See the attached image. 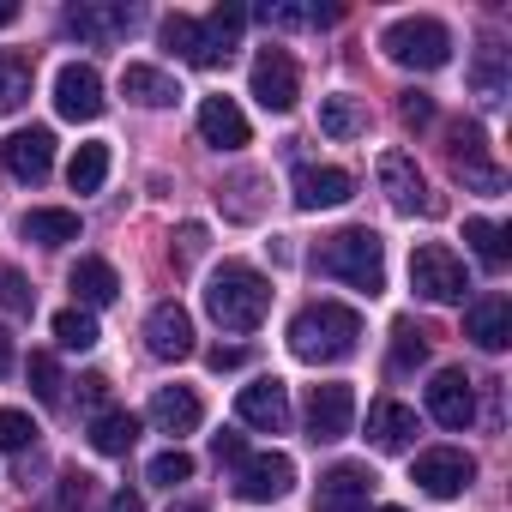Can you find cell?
<instances>
[{"label":"cell","mask_w":512,"mask_h":512,"mask_svg":"<svg viewBox=\"0 0 512 512\" xmlns=\"http://www.w3.org/2000/svg\"><path fill=\"white\" fill-rule=\"evenodd\" d=\"M55 109L67 121H97L103 115V79H97V67H85V61L61 67L55 73Z\"/></svg>","instance_id":"cell-15"},{"label":"cell","mask_w":512,"mask_h":512,"mask_svg":"<svg viewBox=\"0 0 512 512\" xmlns=\"http://www.w3.org/2000/svg\"><path fill=\"white\" fill-rule=\"evenodd\" d=\"M296 488V464L284 452H253L235 464V494L241 500H284Z\"/></svg>","instance_id":"cell-10"},{"label":"cell","mask_w":512,"mask_h":512,"mask_svg":"<svg viewBox=\"0 0 512 512\" xmlns=\"http://www.w3.org/2000/svg\"><path fill=\"white\" fill-rule=\"evenodd\" d=\"M0 169H7L13 181H49V169H55V133L49 127H19L7 145H0Z\"/></svg>","instance_id":"cell-9"},{"label":"cell","mask_w":512,"mask_h":512,"mask_svg":"<svg viewBox=\"0 0 512 512\" xmlns=\"http://www.w3.org/2000/svg\"><path fill=\"white\" fill-rule=\"evenodd\" d=\"M314 266H320L326 278L362 290V296H380V290H386V241H380L374 229H338V235L320 241Z\"/></svg>","instance_id":"cell-3"},{"label":"cell","mask_w":512,"mask_h":512,"mask_svg":"<svg viewBox=\"0 0 512 512\" xmlns=\"http://www.w3.org/2000/svg\"><path fill=\"white\" fill-rule=\"evenodd\" d=\"M356 193V175L350 169H332V163H302L296 169V205L302 211H332Z\"/></svg>","instance_id":"cell-17"},{"label":"cell","mask_w":512,"mask_h":512,"mask_svg":"<svg viewBox=\"0 0 512 512\" xmlns=\"http://www.w3.org/2000/svg\"><path fill=\"white\" fill-rule=\"evenodd\" d=\"M235 416L247 428H260V434H284L290 428V392H284V380H253V386H241L235 392Z\"/></svg>","instance_id":"cell-12"},{"label":"cell","mask_w":512,"mask_h":512,"mask_svg":"<svg viewBox=\"0 0 512 512\" xmlns=\"http://www.w3.org/2000/svg\"><path fill=\"white\" fill-rule=\"evenodd\" d=\"M151 422H157L163 434H193V428L205 422V404H199L187 386H157V398H151Z\"/></svg>","instance_id":"cell-23"},{"label":"cell","mask_w":512,"mask_h":512,"mask_svg":"<svg viewBox=\"0 0 512 512\" xmlns=\"http://www.w3.org/2000/svg\"><path fill=\"white\" fill-rule=\"evenodd\" d=\"M67 31L85 43H115L133 31V7H121V0H79V7H67Z\"/></svg>","instance_id":"cell-16"},{"label":"cell","mask_w":512,"mask_h":512,"mask_svg":"<svg viewBox=\"0 0 512 512\" xmlns=\"http://www.w3.org/2000/svg\"><path fill=\"white\" fill-rule=\"evenodd\" d=\"M205 362H211V368L223 374V368H241V362H247V350H241V344H217V350H211Z\"/></svg>","instance_id":"cell-46"},{"label":"cell","mask_w":512,"mask_h":512,"mask_svg":"<svg viewBox=\"0 0 512 512\" xmlns=\"http://www.w3.org/2000/svg\"><path fill=\"white\" fill-rule=\"evenodd\" d=\"M260 19L278 25V31H302V25H332L338 13H332V7H296V0H266Z\"/></svg>","instance_id":"cell-33"},{"label":"cell","mask_w":512,"mask_h":512,"mask_svg":"<svg viewBox=\"0 0 512 512\" xmlns=\"http://www.w3.org/2000/svg\"><path fill=\"white\" fill-rule=\"evenodd\" d=\"M374 470L368 464H332L320 476V494H314V512H368L374 506Z\"/></svg>","instance_id":"cell-8"},{"label":"cell","mask_w":512,"mask_h":512,"mask_svg":"<svg viewBox=\"0 0 512 512\" xmlns=\"http://www.w3.org/2000/svg\"><path fill=\"white\" fill-rule=\"evenodd\" d=\"M67 290L79 296V308L91 314V308H109L115 296H121V278H115V266L109 260H79L73 272H67Z\"/></svg>","instance_id":"cell-22"},{"label":"cell","mask_w":512,"mask_h":512,"mask_svg":"<svg viewBox=\"0 0 512 512\" xmlns=\"http://www.w3.org/2000/svg\"><path fill=\"white\" fill-rule=\"evenodd\" d=\"M199 133L211 151H241L253 133H247V115L235 109V97H205L199 103Z\"/></svg>","instance_id":"cell-20"},{"label":"cell","mask_w":512,"mask_h":512,"mask_svg":"<svg viewBox=\"0 0 512 512\" xmlns=\"http://www.w3.org/2000/svg\"><path fill=\"white\" fill-rule=\"evenodd\" d=\"M416 362H428V338L416 332V320H398V326H392V368L404 374V368H416Z\"/></svg>","instance_id":"cell-36"},{"label":"cell","mask_w":512,"mask_h":512,"mask_svg":"<svg viewBox=\"0 0 512 512\" xmlns=\"http://www.w3.org/2000/svg\"><path fill=\"white\" fill-rule=\"evenodd\" d=\"M25 380H31V392H37L43 404H61V368H55L49 350H37V356L25 362Z\"/></svg>","instance_id":"cell-37"},{"label":"cell","mask_w":512,"mask_h":512,"mask_svg":"<svg viewBox=\"0 0 512 512\" xmlns=\"http://www.w3.org/2000/svg\"><path fill=\"white\" fill-rule=\"evenodd\" d=\"M380 187H386V199H392L398 211H440V205L428 199V181H422L416 157H404V151H386V157H380Z\"/></svg>","instance_id":"cell-19"},{"label":"cell","mask_w":512,"mask_h":512,"mask_svg":"<svg viewBox=\"0 0 512 512\" xmlns=\"http://www.w3.org/2000/svg\"><path fill=\"white\" fill-rule=\"evenodd\" d=\"M25 241H37V247H67V241H79V211H67V205H37V211H25Z\"/></svg>","instance_id":"cell-24"},{"label":"cell","mask_w":512,"mask_h":512,"mask_svg":"<svg viewBox=\"0 0 512 512\" xmlns=\"http://www.w3.org/2000/svg\"><path fill=\"white\" fill-rule=\"evenodd\" d=\"M109 512H145V500L133 488H121V494H109Z\"/></svg>","instance_id":"cell-48"},{"label":"cell","mask_w":512,"mask_h":512,"mask_svg":"<svg viewBox=\"0 0 512 512\" xmlns=\"http://www.w3.org/2000/svg\"><path fill=\"white\" fill-rule=\"evenodd\" d=\"M247 85H253V97H260V109H272V115H290L302 103V73H296V61L284 49H260Z\"/></svg>","instance_id":"cell-7"},{"label":"cell","mask_w":512,"mask_h":512,"mask_svg":"<svg viewBox=\"0 0 512 512\" xmlns=\"http://www.w3.org/2000/svg\"><path fill=\"white\" fill-rule=\"evenodd\" d=\"M320 133L326 139H362L368 133V109L356 97H326L320 103Z\"/></svg>","instance_id":"cell-29"},{"label":"cell","mask_w":512,"mask_h":512,"mask_svg":"<svg viewBox=\"0 0 512 512\" xmlns=\"http://www.w3.org/2000/svg\"><path fill=\"white\" fill-rule=\"evenodd\" d=\"M55 344H61V350H91V344H97V314L61 308V314H55Z\"/></svg>","instance_id":"cell-35"},{"label":"cell","mask_w":512,"mask_h":512,"mask_svg":"<svg viewBox=\"0 0 512 512\" xmlns=\"http://www.w3.org/2000/svg\"><path fill=\"white\" fill-rule=\"evenodd\" d=\"M163 49H175L187 67H217V61H211V49H205L199 19H187V13H169V19H163Z\"/></svg>","instance_id":"cell-27"},{"label":"cell","mask_w":512,"mask_h":512,"mask_svg":"<svg viewBox=\"0 0 512 512\" xmlns=\"http://www.w3.org/2000/svg\"><path fill=\"white\" fill-rule=\"evenodd\" d=\"M470 85H476L482 103H500V97H506V49H500L494 37L476 49V73H470Z\"/></svg>","instance_id":"cell-30"},{"label":"cell","mask_w":512,"mask_h":512,"mask_svg":"<svg viewBox=\"0 0 512 512\" xmlns=\"http://www.w3.org/2000/svg\"><path fill=\"white\" fill-rule=\"evenodd\" d=\"M410 290H416L422 302H440V308L464 302V290H470L464 260H458L446 241H422V247L410 253Z\"/></svg>","instance_id":"cell-5"},{"label":"cell","mask_w":512,"mask_h":512,"mask_svg":"<svg viewBox=\"0 0 512 512\" xmlns=\"http://www.w3.org/2000/svg\"><path fill=\"white\" fill-rule=\"evenodd\" d=\"M368 440H374L380 452H404V446L416 440V410H410V404H398V398L368 404Z\"/></svg>","instance_id":"cell-21"},{"label":"cell","mask_w":512,"mask_h":512,"mask_svg":"<svg viewBox=\"0 0 512 512\" xmlns=\"http://www.w3.org/2000/svg\"><path fill=\"white\" fill-rule=\"evenodd\" d=\"M380 49H386L398 67L434 73V67H446V61H452V31H446L440 19L416 13V19H392V25H386V37H380Z\"/></svg>","instance_id":"cell-4"},{"label":"cell","mask_w":512,"mask_h":512,"mask_svg":"<svg viewBox=\"0 0 512 512\" xmlns=\"http://www.w3.org/2000/svg\"><path fill=\"white\" fill-rule=\"evenodd\" d=\"M145 344H151V356H163V362L193 356V320H187V308H181V302H157V308L145 314Z\"/></svg>","instance_id":"cell-18"},{"label":"cell","mask_w":512,"mask_h":512,"mask_svg":"<svg viewBox=\"0 0 512 512\" xmlns=\"http://www.w3.org/2000/svg\"><path fill=\"white\" fill-rule=\"evenodd\" d=\"M428 416L440 422V428H470L476 422V380L464 374V368H440L434 374V386H428Z\"/></svg>","instance_id":"cell-11"},{"label":"cell","mask_w":512,"mask_h":512,"mask_svg":"<svg viewBox=\"0 0 512 512\" xmlns=\"http://www.w3.org/2000/svg\"><path fill=\"white\" fill-rule=\"evenodd\" d=\"M350 422H356V392L344 380L308 392V440H344Z\"/></svg>","instance_id":"cell-14"},{"label":"cell","mask_w":512,"mask_h":512,"mask_svg":"<svg viewBox=\"0 0 512 512\" xmlns=\"http://www.w3.org/2000/svg\"><path fill=\"white\" fill-rule=\"evenodd\" d=\"M145 476H151V482H163V488H175V482H187V476H193V458H187L181 446H169V452H157V458H151V470H145Z\"/></svg>","instance_id":"cell-41"},{"label":"cell","mask_w":512,"mask_h":512,"mask_svg":"<svg viewBox=\"0 0 512 512\" xmlns=\"http://www.w3.org/2000/svg\"><path fill=\"white\" fill-rule=\"evenodd\" d=\"M205 253V229L199 223H181V247H175V266H193Z\"/></svg>","instance_id":"cell-44"},{"label":"cell","mask_w":512,"mask_h":512,"mask_svg":"<svg viewBox=\"0 0 512 512\" xmlns=\"http://www.w3.org/2000/svg\"><path fill=\"white\" fill-rule=\"evenodd\" d=\"M79 398H85L91 410H103V398H109V380H103V374H85V380H79Z\"/></svg>","instance_id":"cell-47"},{"label":"cell","mask_w":512,"mask_h":512,"mask_svg":"<svg viewBox=\"0 0 512 512\" xmlns=\"http://www.w3.org/2000/svg\"><path fill=\"white\" fill-rule=\"evenodd\" d=\"M458 175H464V187H482V193H500V187H506V175H500L494 163H464Z\"/></svg>","instance_id":"cell-43"},{"label":"cell","mask_w":512,"mask_h":512,"mask_svg":"<svg viewBox=\"0 0 512 512\" xmlns=\"http://www.w3.org/2000/svg\"><path fill=\"white\" fill-rule=\"evenodd\" d=\"M67 181H73V193H97L109 181V145H79L67 163Z\"/></svg>","instance_id":"cell-32"},{"label":"cell","mask_w":512,"mask_h":512,"mask_svg":"<svg viewBox=\"0 0 512 512\" xmlns=\"http://www.w3.org/2000/svg\"><path fill=\"white\" fill-rule=\"evenodd\" d=\"M266 308H272V284L253 272V266H241V260H223L205 278V314L223 332H253V326L266 320Z\"/></svg>","instance_id":"cell-2"},{"label":"cell","mask_w":512,"mask_h":512,"mask_svg":"<svg viewBox=\"0 0 512 512\" xmlns=\"http://www.w3.org/2000/svg\"><path fill=\"white\" fill-rule=\"evenodd\" d=\"M410 482H416L422 494H434V500H458V494L476 482V458H470V452H458V446L416 452V464H410Z\"/></svg>","instance_id":"cell-6"},{"label":"cell","mask_w":512,"mask_h":512,"mask_svg":"<svg viewBox=\"0 0 512 512\" xmlns=\"http://www.w3.org/2000/svg\"><path fill=\"white\" fill-rule=\"evenodd\" d=\"M0 308H7V314H31V308H37V290H31L7 260H0Z\"/></svg>","instance_id":"cell-39"},{"label":"cell","mask_w":512,"mask_h":512,"mask_svg":"<svg viewBox=\"0 0 512 512\" xmlns=\"http://www.w3.org/2000/svg\"><path fill=\"white\" fill-rule=\"evenodd\" d=\"M356 344H362V314L356 308H344V302H308L296 320H290V350H296V362H344V356H356Z\"/></svg>","instance_id":"cell-1"},{"label":"cell","mask_w":512,"mask_h":512,"mask_svg":"<svg viewBox=\"0 0 512 512\" xmlns=\"http://www.w3.org/2000/svg\"><path fill=\"white\" fill-rule=\"evenodd\" d=\"M211 452H217V464H241V458H247L241 434H211Z\"/></svg>","instance_id":"cell-45"},{"label":"cell","mask_w":512,"mask_h":512,"mask_svg":"<svg viewBox=\"0 0 512 512\" xmlns=\"http://www.w3.org/2000/svg\"><path fill=\"white\" fill-rule=\"evenodd\" d=\"M31 97V61L25 55H0V115H13Z\"/></svg>","instance_id":"cell-34"},{"label":"cell","mask_w":512,"mask_h":512,"mask_svg":"<svg viewBox=\"0 0 512 512\" xmlns=\"http://www.w3.org/2000/svg\"><path fill=\"white\" fill-rule=\"evenodd\" d=\"M133 440H139V416H133V410H97V416H91V446H97L103 458L133 452Z\"/></svg>","instance_id":"cell-26"},{"label":"cell","mask_w":512,"mask_h":512,"mask_svg":"<svg viewBox=\"0 0 512 512\" xmlns=\"http://www.w3.org/2000/svg\"><path fill=\"white\" fill-rule=\"evenodd\" d=\"M13 19H19V7H13V0H0V31H7Z\"/></svg>","instance_id":"cell-50"},{"label":"cell","mask_w":512,"mask_h":512,"mask_svg":"<svg viewBox=\"0 0 512 512\" xmlns=\"http://www.w3.org/2000/svg\"><path fill=\"white\" fill-rule=\"evenodd\" d=\"M398 115H404L410 127H428V121H434V97H428V91H404V103H398Z\"/></svg>","instance_id":"cell-42"},{"label":"cell","mask_w":512,"mask_h":512,"mask_svg":"<svg viewBox=\"0 0 512 512\" xmlns=\"http://www.w3.org/2000/svg\"><path fill=\"white\" fill-rule=\"evenodd\" d=\"M464 241L476 247V260H482L488 272H500L506 253H512V247H506V223H494V217H470V223H464Z\"/></svg>","instance_id":"cell-31"},{"label":"cell","mask_w":512,"mask_h":512,"mask_svg":"<svg viewBox=\"0 0 512 512\" xmlns=\"http://www.w3.org/2000/svg\"><path fill=\"white\" fill-rule=\"evenodd\" d=\"M121 97H133L139 109H169L181 91H175V79L169 73H157V67H145V61H133L127 73H121Z\"/></svg>","instance_id":"cell-25"},{"label":"cell","mask_w":512,"mask_h":512,"mask_svg":"<svg viewBox=\"0 0 512 512\" xmlns=\"http://www.w3.org/2000/svg\"><path fill=\"white\" fill-rule=\"evenodd\" d=\"M37 446V422L25 410H0V452H31Z\"/></svg>","instance_id":"cell-38"},{"label":"cell","mask_w":512,"mask_h":512,"mask_svg":"<svg viewBox=\"0 0 512 512\" xmlns=\"http://www.w3.org/2000/svg\"><path fill=\"white\" fill-rule=\"evenodd\" d=\"M169 512H205V506H199V500H187V506H169Z\"/></svg>","instance_id":"cell-51"},{"label":"cell","mask_w":512,"mask_h":512,"mask_svg":"<svg viewBox=\"0 0 512 512\" xmlns=\"http://www.w3.org/2000/svg\"><path fill=\"white\" fill-rule=\"evenodd\" d=\"M241 25H247V7H211L205 19H199V31H205V49H211V61H229V49H235V37H241Z\"/></svg>","instance_id":"cell-28"},{"label":"cell","mask_w":512,"mask_h":512,"mask_svg":"<svg viewBox=\"0 0 512 512\" xmlns=\"http://www.w3.org/2000/svg\"><path fill=\"white\" fill-rule=\"evenodd\" d=\"M452 163H458V169H464V163H488V139H482L476 121H458V127H452Z\"/></svg>","instance_id":"cell-40"},{"label":"cell","mask_w":512,"mask_h":512,"mask_svg":"<svg viewBox=\"0 0 512 512\" xmlns=\"http://www.w3.org/2000/svg\"><path fill=\"white\" fill-rule=\"evenodd\" d=\"M464 338H470L476 350H488V356H500V350L512 344V302H506L500 290H488V296H476V302L464 308Z\"/></svg>","instance_id":"cell-13"},{"label":"cell","mask_w":512,"mask_h":512,"mask_svg":"<svg viewBox=\"0 0 512 512\" xmlns=\"http://www.w3.org/2000/svg\"><path fill=\"white\" fill-rule=\"evenodd\" d=\"M7 374H13V332L0 326V380H7Z\"/></svg>","instance_id":"cell-49"},{"label":"cell","mask_w":512,"mask_h":512,"mask_svg":"<svg viewBox=\"0 0 512 512\" xmlns=\"http://www.w3.org/2000/svg\"><path fill=\"white\" fill-rule=\"evenodd\" d=\"M368 512H404V506H368Z\"/></svg>","instance_id":"cell-52"}]
</instances>
